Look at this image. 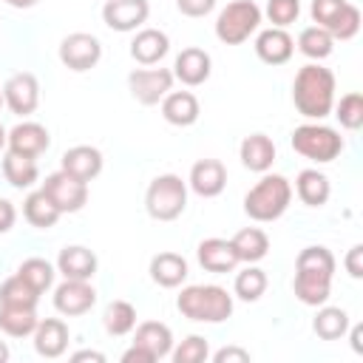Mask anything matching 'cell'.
I'll use <instances>...</instances> for the list:
<instances>
[{
    "instance_id": "cell-1",
    "label": "cell",
    "mask_w": 363,
    "mask_h": 363,
    "mask_svg": "<svg viewBox=\"0 0 363 363\" xmlns=\"http://www.w3.org/2000/svg\"><path fill=\"white\" fill-rule=\"evenodd\" d=\"M292 102L301 116L323 119L335 108V74L323 65H303L292 82Z\"/></svg>"
},
{
    "instance_id": "cell-2",
    "label": "cell",
    "mask_w": 363,
    "mask_h": 363,
    "mask_svg": "<svg viewBox=\"0 0 363 363\" xmlns=\"http://www.w3.org/2000/svg\"><path fill=\"white\" fill-rule=\"evenodd\" d=\"M176 306L184 318L199 323H221L233 315V295L216 284H193L184 286L176 298Z\"/></svg>"
},
{
    "instance_id": "cell-3",
    "label": "cell",
    "mask_w": 363,
    "mask_h": 363,
    "mask_svg": "<svg viewBox=\"0 0 363 363\" xmlns=\"http://www.w3.org/2000/svg\"><path fill=\"white\" fill-rule=\"evenodd\" d=\"M289 201H292V184L284 176L269 173L244 196V213L252 221H275L286 213Z\"/></svg>"
},
{
    "instance_id": "cell-4",
    "label": "cell",
    "mask_w": 363,
    "mask_h": 363,
    "mask_svg": "<svg viewBox=\"0 0 363 363\" xmlns=\"http://www.w3.org/2000/svg\"><path fill=\"white\" fill-rule=\"evenodd\" d=\"M145 207H147V216L156 218V221L179 218L184 213V207H187V184L182 182V176H176V173L156 176L147 184Z\"/></svg>"
},
{
    "instance_id": "cell-5",
    "label": "cell",
    "mask_w": 363,
    "mask_h": 363,
    "mask_svg": "<svg viewBox=\"0 0 363 363\" xmlns=\"http://www.w3.org/2000/svg\"><path fill=\"white\" fill-rule=\"evenodd\" d=\"M292 147H295V153L326 164V162L340 156L343 136L335 128H326V125H318V122H306V125H298L292 130Z\"/></svg>"
},
{
    "instance_id": "cell-6",
    "label": "cell",
    "mask_w": 363,
    "mask_h": 363,
    "mask_svg": "<svg viewBox=\"0 0 363 363\" xmlns=\"http://www.w3.org/2000/svg\"><path fill=\"white\" fill-rule=\"evenodd\" d=\"M261 26V9L252 0H233L216 17V37L227 45H238L250 40V34Z\"/></svg>"
},
{
    "instance_id": "cell-7",
    "label": "cell",
    "mask_w": 363,
    "mask_h": 363,
    "mask_svg": "<svg viewBox=\"0 0 363 363\" xmlns=\"http://www.w3.org/2000/svg\"><path fill=\"white\" fill-rule=\"evenodd\" d=\"M43 193L51 199V204L60 213H77L88 201V182H82V179H77L65 170H57V173L45 176Z\"/></svg>"
},
{
    "instance_id": "cell-8",
    "label": "cell",
    "mask_w": 363,
    "mask_h": 363,
    "mask_svg": "<svg viewBox=\"0 0 363 363\" xmlns=\"http://www.w3.org/2000/svg\"><path fill=\"white\" fill-rule=\"evenodd\" d=\"M130 96L142 105H159L173 88V71L167 68H136L128 74Z\"/></svg>"
},
{
    "instance_id": "cell-9",
    "label": "cell",
    "mask_w": 363,
    "mask_h": 363,
    "mask_svg": "<svg viewBox=\"0 0 363 363\" xmlns=\"http://www.w3.org/2000/svg\"><path fill=\"white\" fill-rule=\"evenodd\" d=\"M102 57V45L88 31H74L60 43V62L71 71H91Z\"/></svg>"
},
{
    "instance_id": "cell-10",
    "label": "cell",
    "mask_w": 363,
    "mask_h": 363,
    "mask_svg": "<svg viewBox=\"0 0 363 363\" xmlns=\"http://www.w3.org/2000/svg\"><path fill=\"white\" fill-rule=\"evenodd\" d=\"M3 102L9 105L11 113L17 116H28L37 111L40 105V82L31 71H20V74H11L3 85Z\"/></svg>"
},
{
    "instance_id": "cell-11",
    "label": "cell",
    "mask_w": 363,
    "mask_h": 363,
    "mask_svg": "<svg viewBox=\"0 0 363 363\" xmlns=\"http://www.w3.org/2000/svg\"><path fill=\"white\" fill-rule=\"evenodd\" d=\"M96 303V289L91 286V281H77V278H65L57 289H54V309L65 318L74 315H85L91 312V306Z\"/></svg>"
},
{
    "instance_id": "cell-12",
    "label": "cell",
    "mask_w": 363,
    "mask_h": 363,
    "mask_svg": "<svg viewBox=\"0 0 363 363\" xmlns=\"http://www.w3.org/2000/svg\"><path fill=\"white\" fill-rule=\"evenodd\" d=\"M150 14L147 0H108L102 6V20L113 31H136Z\"/></svg>"
},
{
    "instance_id": "cell-13",
    "label": "cell",
    "mask_w": 363,
    "mask_h": 363,
    "mask_svg": "<svg viewBox=\"0 0 363 363\" xmlns=\"http://www.w3.org/2000/svg\"><path fill=\"white\" fill-rule=\"evenodd\" d=\"M6 145L11 153H20V156H43L51 145V136H48V128L40 125V122H20L9 130L6 136Z\"/></svg>"
},
{
    "instance_id": "cell-14",
    "label": "cell",
    "mask_w": 363,
    "mask_h": 363,
    "mask_svg": "<svg viewBox=\"0 0 363 363\" xmlns=\"http://www.w3.org/2000/svg\"><path fill=\"white\" fill-rule=\"evenodd\" d=\"M210 71H213L210 54L204 48H196V45L182 48V54L173 62V79H179L187 88H196V85L207 82L210 79Z\"/></svg>"
},
{
    "instance_id": "cell-15",
    "label": "cell",
    "mask_w": 363,
    "mask_h": 363,
    "mask_svg": "<svg viewBox=\"0 0 363 363\" xmlns=\"http://www.w3.org/2000/svg\"><path fill=\"white\" fill-rule=\"evenodd\" d=\"M190 187L201 199H216L227 187V170L218 159H199L190 167Z\"/></svg>"
},
{
    "instance_id": "cell-16",
    "label": "cell",
    "mask_w": 363,
    "mask_h": 363,
    "mask_svg": "<svg viewBox=\"0 0 363 363\" xmlns=\"http://www.w3.org/2000/svg\"><path fill=\"white\" fill-rule=\"evenodd\" d=\"M60 170L82 179V182H91L102 173V153L91 145H77V147H68L60 159Z\"/></svg>"
},
{
    "instance_id": "cell-17",
    "label": "cell",
    "mask_w": 363,
    "mask_h": 363,
    "mask_svg": "<svg viewBox=\"0 0 363 363\" xmlns=\"http://www.w3.org/2000/svg\"><path fill=\"white\" fill-rule=\"evenodd\" d=\"M292 51H295V43H292V37L284 28H275L272 26V28H264L255 37V54L267 65H284V62H289Z\"/></svg>"
},
{
    "instance_id": "cell-18",
    "label": "cell",
    "mask_w": 363,
    "mask_h": 363,
    "mask_svg": "<svg viewBox=\"0 0 363 363\" xmlns=\"http://www.w3.org/2000/svg\"><path fill=\"white\" fill-rule=\"evenodd\" d=\"M196 255H199V264L207 272H218V275L221 272H233L241 264L238 255H235V250H233V244L227 238H204L199 244Z\"/></svg>"
},
{
    "instance_id": "cell-19",
    "label": "cell",
    "mask_w": 363,
    "mask_h": 363,
    "mask_svg": "<svg viewBox=\"0 0 363 363\" xmlns=\"http://www.w3.org/2000/svg\"><path fill=\"white\" fill-rule=\"evenodd\" d=\"M167 51H170V40L159 28H142L130 40V57L139 65H156Z\"/></svg>"
},
{
    "instance_id": "cell-20",
    "label": "cell",
    "mask_w": 363,
    "mask_h": 363,
    "mask_svg": "<svg viewBox=\"0 0 363 363\" xmlns=\"http://www.w3.org/2000/svg\"><path fill=\"white\" fill-rule=\"evenodd\" d=\"M238 156H241V164L252 173H267L275 162V142L264 133H250L241 147H238Z\"/></svg>"
},
{
    "instance_id": "cell-21",
    "label": "cell",
    "mask_w": 363,
    "mask_h": 363,
    "mask_svg": "<svg viewBox=\"0 0 363 363\" xmlns=\"http://www.w3.org/2000/svg\"><path fill=\"white\" fill-rule=\"evenodd\" d=\"M133 346H142L145 352L153 354V360H162L173 352V332L167 323H159V320H145L136 326V335H133Z\"/></svg>"
},
{
    "instance_id": "cell-22",
    "label": "cell",
    "mask_w": 363,
    "mask_h": 363,
    "mask_svg": "<svg viewBox=\"0 0 363 363\" xmlns=\"http://www.w3.org/2000/svg\"><path fill=\"white\" fill-rule=\"evenodd\" d=\"M295 298L306 306H323L332 295V275H320V272H303L295 269Z\"/></svg>"
},
{
    "instance_id": "cell-23",
    "label": "cell",
    "mask_w": 363,
    "mask_h": 363,
    "mask_svg": "<svg viewBox=\"0 0 363 363\" xmlns=\"http://www.w3.org/2000/svg\"><path fill=\"white\" fill-rule=\"evenodd\" d=\"M34 349L43 357H60L68 349V326L60 318H45L34 329Z\"/></svg>"
},
{
    "instance_id": "cell-24",
    "label": "cell",
    "mask_w": 363,
    "mask_h": 363,
    "mask_svg": "<svg viewBox=\"0 0 363 363\" xmlns=\"http://www.w3.org/2000/svg\"><path fill=\"white\" fill-rule=\"evenodd\" d=\"M199 113H201L199 99H196V94H190V91H170V94L162 99V116H164L170 125H176V128L193 125V122L199 119Z\"/></svg>"
},
{
    "instance_id": "cell-25",
    "label": "cell",
    "mask_w": 363,
    "mask_h": 363,
    "mask_svg": "<svg viewBox=\"0 0 363 363\" xmlns=\"http://www.w3.org/2000/svg\"><path fill=\"white\" fill-rule=\"evenodd\" d=\"M57 269L65 275V278H77V281H91L96 275V255L88 250V247H65L60 250V258H57Z\"/></svg>"
},
{
    "instance_id": "cell-26",
    "label": "cell",
    "mask_w": 363,
    "mask_h": 363,
    "mask_svg": "<svg viewBox=\"0 0 363 363\" xmlns=\"http://www.w3.org/2000/svg\"><path fill=\"white\" fill-rule=\"evenodd\" d=\"M150 278L164 289H176L187 278V261L179 252H159L150 258Z\"/></svg>"
},
{
    "instance_id": "cell-27",
    "label": "cell",
    "mask_w": 363,
    "mask_h": 363,
    "mask_svg": "<svg viewBox=\"0 0 363 363\" xmlns=\"http://www.w3.org/2000/svg\"><path fill=\"white\" fill-rule=\"evenodd\" d=\"M295 193H298V199L303 201V204H309V207H320V204H326L329 201V193H332V187H329V179L320 173V170H301L298 173V179H295Z\"/></svg>"
},
{
    "instance_id": "cell-28",
    "label": "cell",
    "mask_w": 363,
    "mask_h": 363,
    "mask_svg": "<svg viewBox=\"0 0 363 363\" xmlns=\"http://www.w3.org/2000/svg\"><path fill=\"white\" fill-rule=\"evenodd\" d=\"M23 216H26V221H28L31 227H37V230H51V227L60 221L62 213L51 204V199H48L43 190H34V193H28L26 201H23Z\"/></svg>"
},
{
    "instance_id": "cell-29",
    "label": "cell",
    "mask_w": 363,
    "mask_h": 363,
    "mask_svg": "<svg viewBox=\"0 0 363 363\" xmlns=\"http://www.w3.org/2000/svg\"><path fill=\"white\" fill-rule=\"evenodd\" d=\"M238 261H247V264H255L261 261L267 252H269V238L264 230L258 227H247V230H238L233 238H230Z\"/></svg>"
},
{
    "instance_id": "cell-30",
    "label": "cell",
    "mask_w": 363,
    "mask_h": 363,
    "mask_svg": "<svg viewBox=\"0 0 363 363\" xmlns=\"http://www.w3.org/2000/svg\"><path fill=\"white\" fill-rule=\"evenodd\" d=\"M37 323H40V320H37L34 306H6V303H0V329H3L9 337L34 335Z\"/></svg>"
},
{
    "instance_id": "cell-31",
    "label": "cell",
    "mask_w": 363,
    "mask_h": 363,
    "mask_svg": "<svg viewBox=\"0 0 363 363\" xmlns=\"http://www.w3.org/2000/svg\"><path fill=\"white\" fill-rule=\"evenodd\" d=\"M3 176H6V182H9L11 187H17V190L31 187V184L37 182V176H40L37 159L20 156V153H11V150H9V153L3 156Z\"/></svg>"
},
{
    "instance_id": "cell-32",
    "label": "cell",
    "mask_w": 363,
    "mask_h": 363,
    "mask_svg": "<svg viewBox=\"0 0 363 363\" xmlns=\"http://www.w3.org/2000/svg\"><path fill=\"white\" fill-rule=\"evenodd\" d=\"M312 329H315V335L318 337H323V340H337V337H343L346 332H349V315H346V309H340V306H320L318 309V315H315V320H312Z\"/></svg>"
},
{
    "instance_id": "cell-33",
    "label": "cell",
    "mask_w": 363,
    "mask_h": 363,
    "mask_svg": "<svg viewBox=\"0 0 363 363\" xmlns=\"http://www.w3.org/2000/svg\"><path fill=\"white\" fill-rule=\"evenodd\" d=\"M102 326H105L108 335H116V337L133 332V326H136V309H133V303H128V301H111L105 306Z\"/></svg>"
},
{
    "instance_id": "cell-34",
    "label": "cell",
    "mask_w": 363,
    "mask_h": 363,
    "mask_svg": "<svg viewBox=\"0 0 363 363\" xmlns=\"http://www.w3.org/2000/svg\"><path fill=\"white\" fill-rule=\"evenodd\" d=\"M332 45H335L332 34L320 26H309L298 34V51L306 54L309 60H326L332 54Z\"/></svg>"
},
{
    "instance_id": "cell-35",
    "label": "cell",
    "mask_w": 363,
    "mask_h": 363,
    "mask_svg": "<svg viewBox=\"0 0 363 363\" xmlns=\"http://www.w3.org/2000/svg\"><path fill=\"white\" fill-rule=\"evenodd\" d=\"M37 301H40V292L20 275H11L0 284V303L6 306H37Z\"/></svg>"
},
{
    "instance_id": "cell-36",
    "label": "cell",
    "mask_w": 363,
    "mask_h": 363,
    "mask_svg": "<svg viewBox=\"0 0 363 363\" xmlns=\"http://www.w3.org/2000/svg\"><path fill=\"white\" fill-rule=\"evenodd\" d=\"M233 292H235L241 301H247V303L258 301V298L267 292V272L258 269V267H247V269H241V272L235 275Z\"/></svg>"
},
{
    "instance_id": "cell-37",
    "label": "cell",
    "mask_w": 363,
    "mask_h": 363,
    "mask_svg": "<svg viewBox=\"0 0 363 363\" xmlns=\"http://www.w3.org/2000/svg\"><path fill=\"white\" fill-rule=\"evenodd\" d=\"M295 269L303 272H320V275H335V255L326 247H303L295 258Z\"/></svg>"
},
{
    "instance_id": "cell-38",
    "label": "cell",
    "mask_w": 363,
    "mask_h": 363,
    "mask_svg": "<svg viewBox=\"0 0 363 363\" xmlns=\"http://www.w3.org/2000/svg\"><path fill=\"white\" fill-rule=\"evenodd\" d=\"M17 275L23 281H28L40 295L54 284V267L45 261V258H26L20 267H17Z\"/></svg>"
},
{
    "instance_id": "cell-39",
    "label": "cell",
    "mask_w": 363,
    "mask_h": 363,
    "mask_svg": "<svg viewBox=\"0 0 363 363\" xmlns=\"http://www.w3.org/2000/svg\"><path fill=\"white\" fill-rule=\"evenodd\" d=\"M326 31L332 34V40H352L360 31V9L354 3H346Z\"/></svg>"
},
{
    "instance_id": "cell-40",
    "label": "cell",
    "mask_w": 363,
    "mask_h": 363,
    "mask_svg": "<svg viewBox=\"0 0 363 363\" xmlns=\"http://www.w3.org/2000/svg\"><path fill=\"white\" fill-rule=\"evenodd\" d=\"M335 111H337L335 116L340 119V125H343L346 130H357V128L363 125V96H360L357 91L343 94Z\"/></svg>"
},
{
    "instance_id": "cell-41",
    "label": "cell",
    "mask_w": 363,
    "mask_h": 363,
    "mask_svg": "<svg viewBox=\"0 0 363 363\" xmlns=\"http://www.w3.org/2000/svg\"><path fill=\"white\" fill-rule=\"evenodd\" d=\"M301 14V0H267V20L275 28H286Z\"/></svg>"
},
{
    "instance_id": "cell-42",
    "label": "cell",
    "mask_w": 363,
    "mask_h": 363,
    "mask_svg": "<svg viewBox=\"0 0 363 363\" xmlns=\"http://www.w3.org/2000/svg\"><path fill=\"white\" fill-rule=\"evenodd\" d=\"M207 354H210L207 340L201 335H190L179 343V349L173 352V360L176 363H201V360H207Z\"/></svg>"
},
{
    "instance_id": "cell-43",
    "label": "cell",
    "mask_w": 363,
    "mask_h": 363,
    "mask_svg": "<svg viewBox=\"0 0 363 363\" xmlns=\"http://www.w3.org/2000/svg\"><path fill=\"white\" fill-rule=\"evenodd\" d=\"M346 3H349V0H312V9H309V11H312V20H315V26H320V28H329Z\"/></svg>"
},
{
    "instance_id": "cell-44",
    "label": "cell",
    "mask_w": 363,
    "mask_h": 363,
    "mask_svg": "<svg viewBox=\"0 0 363 363\" xmlns=\"http://www.w3.org/2000/svg\"><path fill=\"white\" fill-rule=\"evenodd\" d=\"M176 6L184 17H204L216 9V0H176Z\"/></svg>"
},
{
    "instance_id": "cell-45",
    "label": "cell",
    "mask_w": 363,
    "mask_h": 363,
    "mask_svg": "<svg viewBox=\"0 0 363 363\" xmlns=\"http://www.w3.org/2000/svg\"><path fill=\"white\" fill-rule=\"evenodd\" d=\"M343 264H346V272H349L352 278H363V244H354V247L346 252Z\"/></svg>"
},
{
    "instance_id": "cell-46",
    "label": "cell",
    "mask_w": 363,
    "mask_h": 363,
    "mask_svg": "<svg viewBox=\"0 0 363 363\" xmlns=\"http://www.w3.org/2000/svg\"><path fill=\"white\" fill-rule=\"evenodd\" d=\"M216 363H250V352L247 349H238V346H224L213 354Z\"/></svg>"
},
{
    "instance_id": "cell-47",
    "label": "cell",
    "mask_w": 363,
    "mask_h": 363,
    "mask_svg": "<svg viewBox=\"0 0 363 363\" xmlns=\"http://www.w3.org/2000/svg\"><path fill=\"white\" fill-rule=\"evenodd\" d=\"M14 221H17V210H14V204H11L9 199H0V235L9 233V230L14 227Z\"/></svg>"
},
{
    "instance_id": "cell-48",
    "label": "cell",
    "mask_w": 363,
    "mask_h": 363,
    "mask_svg": "<svg viewBox=\"0 0 363 363\" xmlns=\"http://www.w3.org/2000/svg\"><path fill=\"white\" fill-rule=\"evenodd\" d=\"M122 363H153V354L145 352L142 346H130V349L122 354Z\"/></svg>"
},
{
    "instance_id": "cell-49",
    "label": "cell",
    "mask_w": 363,
    "mask_h": 363,
    "mask_svg": "<svg viewBox=\"0 0 363 363\" xmlns=\"http://www.w3.org/2000/svg\"><path fill=\"white\" fill-rule=\"evenodd\" d=\"M71 360H74V363H79V360H94V363H105V354H102V352H77V354H71Z\"/></svg>"
},
{
    "instance_id": "cell-50",
    "label": "cell",
    "mask_w": 363,
    "mask_h": 363,
    "mask_svg": "<svg viewBox=\"0 0 363 363\" xmlns=\"http://www.w3.org/2000/svg\"><path fill=\"white\" fill-rule=\"evenodd\" d=\"M352 349H354L357 354H363V326H360V323L352 326Z\"/></svg>"
},
{
    "instance_id": "cell-51",
    "label": "cell",
    "mask_w": 363,
    "mask_h": 363,
    "mask_svg": "<svg viewBox=\"0 0 363 363\" xmlns=\"http://www.w3.org/2000/svg\"><path fill=\"white\" fill-rule=\"evenodd\" d=\"M3 3H9L11 9H31V6H37L40 0H3Z\"/></svg>"
},
{
    "instance_id": "cell-52",
    "label": "cell",
    "mask_w": 363,
    "mask_h": 363,
    "mask_svg": "<svg viewBox=\"0 0 363 363\" xmlns=\"http://www.w3.org/2000/svg\"><path fill=\"white\" fill-rule=\"evenodd\" d=\"M6 360H9V346L0 340V363H6Z\"/></svg>"
},
{
    "instance_id": "cell-53",
    "label": "cell",
    "mask_w": 363,
    "mask_h": 363,
    "mask_svg": "<svg viewBox=\"0 0 363 363\" xmlns=\"http://www.w3.org/2000/svg\"><path fill=\"white\" fill-rule=\"evenodd\" d=\"M6 136H9V133H6V128H3V125H0V150H3V147H6Z\"/></svg>"
},
{
    "instance_id": "cell-54",
    "label": "cell",
    "mask_w": 363,
    "mask_h": 363,
    "mask_svg": "<svg viewBox=\"0 0 363 363\" xmlns=\"http://www.w3.org/2000/svg\"><path fill=\"white\" fill-rule=\"evenodd\" d=\"M0 105H3V88H0Z\"/></svg>"
}]
</instances>
